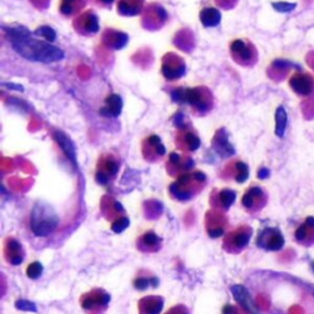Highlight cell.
Here are the masks:
<instances>
[{
  "instance_id": "19",
  "label": "cell",
  "mask_w": 314,
  "mask_h": 314,
  "mask_svg": "<svg viewBox=\"0 0 314 314\" xmlns=\"http://www.w3.org/2000/svg\"><path fill=\"white\" fill-rule=\"evenodd\" d=\"M118 10L123 15H135L140 11V4L137 0H120Z\"/></svg>"
},
{
  "instance_id": "16",
  "label": "cell",
  "mask_w": 314,
  "mask_h": 314,
  "mask_svg": "<svg viewBox=\"0 0 314 314\" xmlns=\"http://www.w3.org/2000/svg\"><path fill=\"white\" fill-rule=\"evenodd\" d=\"M275 120H276L275 134L278 135L279 138H283L284 134H285L286 125H287V113H286L285 108L284 107L278 108L275 114Z\"/></svg>"
},
{
  "instance_id": "21",
  "label": "cell",
  "mask_w": 314,
  "mask_h": 314,
  "mask_svg": "<svg viewBox=\"0 0 314 314\" xmlns=\"http://www.w3.org/2000/svg\"><path fill=\"white\" fill-rule=\"evenodd\" d=\"M220 200H221V204L225 209H228L232 204L236 200V192L231 189H224L220 193Z\"/></svg>"
},
{
  "instance_id": "12",
  "label": "cell",
  "mask_w": 314,
  "mask_h": 314,
  "mask_svg": "<svg viewBox=\"0 0 314 314\" xmlns=\"http://www.w3.org/2000/svg\"><path fill=\"white\" fill-rule=\"evenodd\" d=\"M123 108V101L120 98V96L112 93L111 96H108L107 100H106V106L103 107V110L101 111V113L107 117H118L122 112Z\"/></svg>"
},
{
  "instance_id": "2",
  "label": "cell",
  "mask_w": 314,
  "mask_h": 314,
  "mask_svg": "<svg viewBox=\"0 0 314 314\" xmlns=\"http://www.w3.org/2000/svg\"><path fill=\"white\" fill-rule=\"evenodd\" d=\"M59 225V216L48 204L37 202L31 212V229L37 237H48Z\"/></svg>"
},
{
  "instance_id": "13",
  "label": "cell",
  "mask_w": 314,
  "mask_h": 314,
  "mask_svg": "<svg viewBox=\"0 0 314 314\" xmlns=\"http://www.w3.org/2000/svg\"><path fill=\"white\" fill-rule=\"evenodd\" d=\"M200 21L205 27H215L221 21V12L215 7H205L200 12Z\"/></svg>"
},
{
  "instance_id": "27",
  "label": "cell",
  "mask_w": 314,
  "mask_h": 314,
  "mask_svg": "<svg viewBox=\"0 0 314 314\" xmlns=\"http://www.w3.org/2000/svg\"><path fill=\"white\" fill-rule=\"evenodd\" d=\"M149 308L146 310L147 314H158L163 307V301L161 298H147Z\"/></svg>"
},
{
  "instance_id": "11",
  "label": "cell",
  "mask_w": 314,
  "mask_h": 314,
  "mask_svg": "<svg viewBox=\"0 0 314 314\" xmlns=\"http://www.w3.org/2000/svg\"><path fill=\"white\" fill-rule=\"evenodd\" d=\"M212 146H214L215 151H216L221 157H228L234 154V149L233 146L229 144L225 129L219 130V132L216 133V135H215L214 138V142H212Z\"/></svg>"
},
{
  "instance_id": "3",
  "label": "cell",
  "mask_w": 314,
  "mask_h": 314,
  "mask_svg": "<svg viewBox=\"0 0 314 314\" xmlns=\"http://www.w3.org/2000/svg\"><path fill=\"white\" fill-rule=\"evenodd\" d=\"M172 100L188 103L200 111H206L209 107V98H206V92L201 88H175L172 92Z\"/></svg>"
},
{
  "instance_id": "6",
  "label": "cell",
  "mask_w": 314,
  "mask_h": 314,
  "mask_svg": "<svg viewBox=\"0 0 314 314\" xmlns=\"http://www.w3.org/2000/svg\"><path fill=\"white\" fill-rule=\"evenodd\" d=\"M266 195L259 187H252L244 194L242 204L248 210H260L265 205Z\"/></svg>"
},
{
  "instance_id": "15",
  "label": "cell",
  "mask_w": 314,
  "mask_h": 314,
  "mask_svg": "<svg viewBox=\"0 0 314 314\" xmlns=\"http://www.w3.org/2000/svg\"><path fill=\"white\" fill-rule=\"evenodd\" d=\"M7 249H9L10 254H11V258L9 259L10 263L12 265H19L24 260V254L21 251V244L19 243L15 239H9L7 241Z\"/></svg>"
},
{
  "instance_id": "8",
  "label": "cell",
  "mask_w": 314,
  "mask_h": 314,
  "mask_svg": "<svg viewBox=\"0 0 314 314\" xmlns=\"http://www.w3.org/2000/svg\"><path fill=\"white\" fill-rule=\"evenodd\" d=\"M53 139L56 140L57 144L60 146L61 151L64 152L66 158L73 163L74 168L78 167V163H76V149H75V145L74 143L69 139L68 135L64 134L63 132H54L53 133Z\"/></svg>"
},
{
  "instance_id": "4",
  "label": "cell",
  "mask_w": 314,
  "mask_h": 314,
  "mask_svg": "<svg viewBox=\"0 0 314 314\" xmlns=\"http://www.w3.org/2000/svg\"><path fill=\"white\" fill-rule=\"evenodd\" d=\"M257 244L266 251H280L285 244V238L278 228H265L259 233Z\"/></svg>"
},
{
  "instance_id": "14",
  "label": "cell",
  "mask_w": 314,
  "mask_h": 314,
  "mask_svg": "<svg viewBox=\"0 0 314 314\" xmlns=\"http://www.w3.org/2000/svg\"><path fill=\"white\" fill-rule=\"evenodd\" d=\"M313 84L312 76L308 75H295L291 80V86L293 87V90L301 93L311 92Z\"/></svg>"
},
{
  "instance_id": "1",
  "label": "cell",
  "mask_w": 314,
  "mask_h": 314,
  "mask_svg": "<svg viewBox=\"0 0 314 314\" xmlns=\"http://www.w3.org/2000/svg\"><path fill=\"white\" fill-rule=\"evenodd\" d=\"M5 31L15 52L27 60L53 63L64 58V52L61 49L52 46L47 41L33 39L25 27H9Z\"/></svg>"
},
{
  "instance_id": "28",
  "label": "cell",
  "mask_w": 314,
  "mask_h": 314,
  "mask_svg": "<svg viewBox=\"0 0 314 314\" xmlns=\"http://www.w3.org/2000/svg\"><path fill=\"white\" fill-rule=\"evenodd\" d=\"M129 224L130 222L128 217H120V219H118L117 221L112 225V231L114 232V233H122L123 231H125V229L129 227Z\"/></svg>"
},
{
  "instance_id": "31",
  "label": "cell",
  "mask_w": 314,
  "mask_h": 314,
  "mask_svg": "<svg viewBox=\"0 0 314 314\" xmlns=\"http://www.w3.org/2000/svg\"><path fill=\"white\" fill-rule=\"evenodd\" d=\"M143 241H144V243L147 244V246H156L161 239L156 233H154V232H147V233L144 234Z\"/></svg>"
},
{
  "instance_id": "24",
  "label": "cell",
  "mask_w": 314,
  "mask_h": 314,
  "mask_svg": "<svg viewBox=\"0 0 314 314\" xmlns=\"http://www.w3.org/2000/svg\"><path fill=\"white\" fill-rule=\"evenodd\" d=\"M154 286V287H156V286H158V280L156 278H152V279H145V278H139L138 280H135L134 283V287L137 288V290H146V288H149L150 286Z\"/></svg>"
},
{
  "instance_id": "30",
  "label": "cell",
  "mask_w": 314,
  "mask_h": 314,
  "mask_svg": "<svg viewBox=\"0 0 314 314\" xmlns=\"http://www.w3.org/2000/svg\"><path fill=\"white\" fill-rule=\"evenodd\" d=\"M76 0H63L60 5V11L64 15H71L75 11Z\"/></svg>"
},
{
  "instance_id": "9",
  "label": "cell",
  "mask_w": 314,
  "mask_h": 314,
  "mask_svg": "<svg viewBox=\"0 0 314 314\" xmlns=\"http://www.w3.org/2000/svg\"><path fill=\"white\" fill-rule=\"evenodd\" d=\"M185 73V65L179 57H174V60L166 58L163 60L162 74L168 80H175Z\"/></svg>"
},
{
  "instance_id": "29",
  "label": "cell",
  "mask_w": 314,
  "mask_h": 314,
  "mask_svg": "<svg viewBox=\"0 0 314 314\" xmlns=\"http://www.w3.org/2000/svg\"><path fill=\"white\" fill-rule=\"evenodd\" d=\"M185 143H187V146L189 147V150L195 151L200 147V139L193 133H187L185 135Z\"/></svg>"
},
{
  "instance_id": "26",
  "label": "cell",
  "mask_w": 314,
  "mask_h": 314,
  "mask_svg": "<svg viewBox=\"0 0 314 314\" xmlns=\"http://www.w3.org/2000/svg\"><path fill=\"white\" fill-rule=\"evenodd\" d=\"M15 307H16V310L24 311V312L37 313V306L33 302H31V301L19 300L15 303Z\"/></svg>"
},
{
  "instance_id": "34",
  "label": "cell",
  "mask_w": 314,
  "mask_h": 314,
  "mask_svg": "<svg viewBox=\"0 0 314 314\" xmlns=\"http://www.w3.org/2000/svg\"><path fill=\"white\" fill-rule=\"evenodd\" d=\"M224 234V229L222 228H210L209 229V236L212 238H217V237H221Z\"/></svg>"
},
{
  "instance_id": "20",
  "label": "cell",
  "mask_w": 314,
  "mask_h": 314,
  "mask_svg": "<svg viewBox=\"0 0 314 314\" xmlns=\"http://www.w3.org/2000/svg\"><path fill=\"white\" fill-rule=\"evenodd\" d=\"M108 302H110V295L105 293V295L101 296L100 298H92V297H87L85 301L83 302V307L86 308V310H92L93 307L98 305H103L107 306Z\"/></svg>"
},
{
  "instance_id": "25",
  "label": "cell",
  "mask_w": 314,
  "mask_h": 314,
  "mask_svg": "<svg viewBox=\"0 0 314 314\" xmlns=\"http://www.w3.org/2000/svg\"><path fill=\"white\" fill-rule=\"evenodd\" d=\"M42 273H43V265H42L39 261H34V263L29 264V268H27L26 270L27 276H29V279H32V280L38 279L39 276L42 275Z\"/></svg>"
},
{
  "instance_id": "7",
  "label": "cell",
  "mask_w": 314,
  "mask_h": 314,
  "mask_svg": "<svg viewBox=\"0 0 314 314\" xmlns=\"http://www.w3.org/2000/svg\"><path fill=\"white\" fill-rule=\"evenodd\" d=\"M295 239L305 247L314 244V217L308 216L302 225L296 229Z\"/></svg>"
},
{
  "instance_id": "23",
  "label": "cell",
  "mask_w": 314,
  "mask_h": 314,
  "mask_svg": "<svg viewBox=\"0 0 314 314\" xmlns=\"http://www.w3.org/2000/svg\"><path fill=\"white\" fill-rule=\"evenodd\" d=\"M236 180L238 183H244L249 177V170H248V166L243 162H237L236 163Z\"/></svg>"
},
{
  "instance_id": "10",
  "label": "cell",
  "mask_w": 314,
  "mask_h": 314,
  "mask_svg": "<svg viewBox=\"0 0 314 314\" xmlns=\"http://www.w3.org/2000/svg\"><path fill=\"white\" fill-rule=\"evenodd\" d=\"M231 53L233 56L234 60L239 61V63H246V61L253 59L254 56L253 48L248 43L242 41V39H236V41L232 42Z\"/></svg>"
},
{
  "instance_id": "17",
  "label": "cell",
  "mask_w": 314,
  "mask_h": 314,
  "mask_svg": "<svg viewBox=\"0 0 314 314\" xmlns=\"http://www.w3.org/2000/svg\"><path fill=\"white\" fill-rule=\"evenodd\" d=\"M81 22H83V29L88 33H96L100 29L98 25V19L92 12H86L81 16Z\"/></svg>"
},
{
  "instance_id": "5",
  "label": "cell",
  "mask_w": 314,
  "mask_h": 314,
  "mask_svg": "<svg viewBox=\"0 0 314 314\" xmlns=\"http://www.w3.org/2000/svg\"><path fill=\"white\" fill-rule=\"evenodd\" d=\"M231 292L236 302L241 305L242 308L246 310L249 314H260L256 303H254L253 298H252L251 293L243 285H233L231 287Z\"/></svg>"
},
{
  "instance_id": "35",
  "label": "cell",
  "mask_w": 314,
  "mask_h": 314,
  "mask_svg": "<svg viewBox=\"0 0 314 314\" xmlns=\"http://www.w3.org/2000/svg\"><path fill=\"white\" fill-rule=\"evenodd\" d=\"M269 175H270V171H269L268 168L263 167V168H260V170H259L258 177L260 178V179H265V178H268Z\"/></svg>"
},
{
  "instance_id": "18",
  "label": "cell",
  "mask_w": 314,
  "mask_h": 314,
  "mask_svg": "<svg viewBox=\"0 0 314 314\" xmlns=\"http://www.w3.org/2000/svg\"><path fill=\"white\" fill-rule=\"evenodd\" d=\"M252 237V229L249 227H244V228L238 229L233 237V244L237 248H244L248 246L249 241Z\"/></svg>"
},
{
  "instance_id": "37",
  "label": "cell",
  "mask_w": 314,
  "mask_h": 314,
  "mask_svg": "<svg viewBox=\"0 0 314 314\" xmlns=\"http://www.w3.org/2000/svg\"><path fill=\"white\" fill-rule=\"evenodd\" d=\"M312 266H313V269H314V263H313V265H312Z\"/></svg>"
},
{
  "instance_id": "33",
  "label": "cell",
  "mask_w": 314,
  "mask_h": 314,
  "mask_svg": "<svg viewBox=\"0 0 314 314\" xmlns=\"http://www.w3.org/2000/svg\"><path fill=\"white\" fill-rule=\"evenodd\" d=\"M293 6H295V5L284 4V2H280V4H274V7H276L279 11H290V9H292Z\"/></svg>"
},
{
  "instance_id": "22",
  "label": "cell",
  "mask_w": 314,
  "mask_h": 314,
  "mask_svg": "<svg viewBox=\"0 0 314 314\" xmlns=\"http://www.w3.org/2000/svg\"><path fill=\"white\" fill-rule=\"evenodd\" d=\"M34 33L39 37H43L47 42H53L56 39L57 33L52 27L49 26H41L34 31Z\"/></svg>"
},
{
  "instance_id": "32",
  "label": "cell",
  "mask_w": 314,
  "mask_h": 314,
  "mask_svg": "<svg viewBox=\"0 0 314 314\" xmlns=\"http://www.w3.org/2000/svg\"><path fill=\"white\" fill-rule=\"evenodd\" d=\"M118 163L115 162L114 160H112V158H111V160H108L107 162H106V171H107V172H106V174L107 175H114L115 173L118 172Z\"/></svg>"
},
{
  "instance_id": "36",
  "label": "cell",
  "mask_w": 314,
  "mask_h": 314,
  "mask_svg": "<svg viewBox=\"0 0 314 314\" xmlns=\"http://www.w3.org/2000/svg\"><path fill=\"white\" fill-rule=\"evenodd\" d=\"M101 1L105 2V4H108V5H110V4H112V2L114 1V0H101Z\"/></svg>"
}]
</instances>
